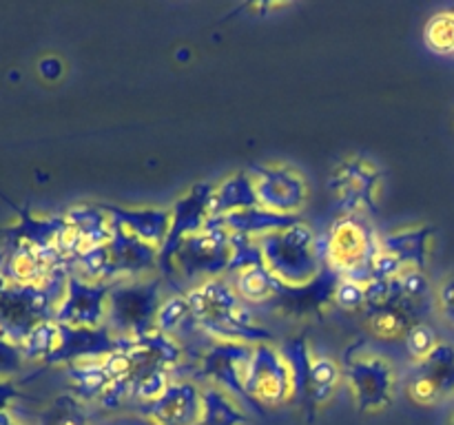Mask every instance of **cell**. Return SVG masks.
<instances>
[{
    "instance_id": "5bb4252c",
    "label": "cell",
    "mask_w": 454,
    "mask_h": 425,
    "mask_svg": "<svg viewBox=\"0 0 454 425\" xmlns=\"http://www.w3.org/2000/svg\"><path fill=\"white\" fill-rule=\"evenodd\" d=\"M114 283H91L69 273L56 304L53 321L74 328H102Z\"/></svg>"
},
{
    "instance_id": "e575fe53",
    "label": "cell",
    "mask_w": 454,
    "mask_h": 425,
    "mask_svg": "<svg viewBox=\"0 0 454 425\" xmlns=\"http://www.w3.org/2000/svg\"><path fill=\"white\" fill-rule=\"evenodd\" d=\"M38 69H40V73H43L47 80H56L58 75L62 73V62L58 60V58H53V56L44 58V60H40Z\"/></svg>"
},
{
    "instance_id": "cb8c5ba5",
    "label": "cell",
    "mask_w": 454,
    "mask_h": 425,
    "mask_svg": "<svg viewBox=\"0 0 454 425\" xmlns=\"http://www.w3.org/2000/svg\"><path fill=\"white\" fill-rule=\"evenodd\" d=\"M67 381H69L74 397L84 403H100V398L109 392L111 379L105 366V359H89V361L69 363L67 366Z\"/></svg>"
},
{
    "instance_id": "484cf974",
    "label": "cell",
    "mask_w": 454,
    "mask_h": 425,
    "mask_svg": "<svg viewBox=\"0 0 454 425\" xmlns=\"http://www.w3.org/2000/svg\"><path fill=\"white\" fill-rule=\"evenodd\" d=\"M279 283L282 282L278 277H273V273L266 268L264 261L231 274V286L235 288L239 299L247 305H251V308H255V305L266 308L270 304V299L275 297V292H278Z\"/></svg>"
},
{
    "instance_id": "ac0fdd59",
    "label": "cell",
    "mask_w": 454,
    "mask_h": 425,
    "mask_svg": "<svg viewBox=\"0 0 454 425\" xmlns=\"http://www.w3.org/2000/svg\"><path fill=\"white\" fill-rule=\"evenodd\" d=\"M106 246H109L111 261H114V268L118 273V282L120 279H142L151 277V274H160L158 248L133 237L122 226L114 224V233H111Z\"/></svg>"
},
{
    "instance_id": "2e32d148",
    "label": "cell",
    "mask_w": 454,
    "mask_h": 425,
    "mask_svg": "<svg viewBox=\"0 0 454 425\" xmlns=\"http://www.w3.org/2000/svg\"><path fill=\"white\" fill-rule=\"evenodd\" d=\"M118 350V336L106 326L102 328H74L58 323V339L47 363H78L89 359H105Z\"/></svg>"
},
{
    "instance_id": "e0dca14e",
    "label": "cell",
    "mask_w": 454,
    "mask_h": 425,
    "mask_svg": "<svg viewBox=\"0 0 454 425\" xmlns=\"http://www.w3.org/2000/svg\"><path fill=\"white\" fill-rule=\"evenodd\" d=\"M155 425H198L202 416V388L195 381L176 379L167 392L151 407H146Z\"/></svg>"
},
{
    "instance_id": "f1b7e54d",
    "label": "cell",
    "mask_w": 454,
    "mask_h": 425,
    "mask_svg": "<svg viewBox=\"0 0 454 425\" xmlns=\"http://www.w3.org/2000/svg\"><path fill=\"white\" fill-rule=\"evenodd\" d=\"M173 381H176V376L168 370H153L136 376L131 381V403H136V406L146 410V407L153 406L167 392Z\"/></svg>"
},
{
    "instance_id": "d590c367",
    "label": "cell",
    "mask_w": 454,
    "mask_h": 425,
    "mask_svg": "<svg viewBox=\"0 0 454 425\" xmlns=\"http://www.w3.org/2000/svg\"><path fill=\"white\" fill-rule=\"evenodd\" d=\"M106 425H155L149 416H120V419L109 421Z\"/></svg>"
},
{
    "instance_id": "8992f818",
    "label": "cell",
    "mask_w": 454,
    "mask_h": 425,
    "mask_svg": "<svg viewBox=\"0 0 454 425\" xmlns=\"http://www.w3.org/2000/svg\"><path fill=\"white\" fill-rule=\"evenodd\" d=\"M162 282L160 274L115 282L106 304L105 326L122 339H136L153 332L155 317L164 299Z\"/></svg>"
},
{
    "instance_id": "4fadbf2b",
    "label": "cell",
    "mask_w": 454,
    "mask_h": 425,
    "mask_svg": "<svg viewBox=\"0 0 454 425\" xmlns=\"http://www.w3.org/2000/svg\"><path fill=\"white\" fill-rule=\"evenodd\" d=\"M253 359L251 344H238V341H208L202 348L198 359V376L207 383L217 385L247 403L244 392V379H247L248 366Z\"/></svg>"
},
{
    "instance_id": "4316f807",
    "label": "cell",
    "mask_w": 454,
    "mask_h": 425,
    "mask_svg": "<svg viewBox=\"0 0 454 425\" xmlns=\"http://www.w3.org/2000/svg\"><path fill=\"white\" fill-rule=\"evenodd\" d=\"M248 414L239 398L217 385L202 388V416L198 425H247Z\"/></svg>"
},
{
    "instance_id": "52a82bcc",
    "label": "cell",
    "mask_w": 454,
    "mask_h": 425,
    "mask_svg": "<svg viewBox=\"0 0 454 425\" xmlns=\"http://www.w3.org/2000/svg\"><path fill=\"white\" fill-rule=\"evenodd\" d=\"M233 261V235L226 228L208 220L207 226L198 233L189 235L182 242L173 261V282L182 277L189 288L229 274ZM171 282V283H173Z\"/></svg>"
},
{
    "instance_id": "d4e9b609",
    "label": "cell",
    "mask_w": 454,
    "mask_h": 425,
    "mask_svg": "<svg viewBox=\"0 0 454 425\" xmlns=\"http://www.w3.org/2000/svg\"><path fill=\"white\" fill-rule=\"evenodd\" d=\"M257 206V195L253 189V182L247 171H238L233 175L224 177L220 184H215L211 195V217L229 215V212L247 211Z\"/></svg>"
},
{
    "instance_id": "3957f363",
    "label": "cell",
    "mask_w": 454,
    "mask_h": 425,
    "mask_svg": "<svg viewBox=\"0 0 454 425\" xmlns=\"http://www.w3.org/2000/svg\"><path fill=\"white\" fill-rule=\"evenodd\" d=\"M341 370L353 392L355 406L362 414H377L393 407L397 394V372L384 354L371 350L366 339L355 341L344 350Z\"/></svg>"
},
{
    "instance_id": "8fae6325",
    "label": "cell",
    "mask_w": 454,
    "mask_h": 425,
    "mask_svg": "<svg viewBox=\"0 0 454 425\" xmlns=\"http://www.w3.org/2000/svg\"><path fill=\"white\" fill-rule=\"evenodd\" d=\"M340 282L341 274L326 266L322 274L306 286L279 283L266 310L295 321H324L328 310L335 308V290Z\"/></svg>"
},
{
    "instance_id": "f546056e",
    "label": "cell",
    "mask_w": 454,
    "mask_h": 425,
    "mask_svg": "<svg viewBox=\"0 0 454 425\" xmlns=\"http://www.w3.org/2000/svg\"><path fill=\"white\" fill-rule=\"evenodd\" d=\"M43 425H91L87 403L74 394H60L44 412Z\"/></svg>"
},
{
    "instance_id": "30bf717a",
    "label": "cell",
    "mask_w": 454,
    "mask_h": 425,
    "mask_svg": "<svg viewBox=\"0 0 454 425\" xmlns=\"http://www.w3.org/2000/svg\"><path fill=\"white\" fill-rule=\"evenodd\" d=\"M244 171L253 182L257 195V206L278 215L301 217L309 204V184L300 171L288 164H248Z\"/></svg>"
},
{
    "instance_id": "603a6c76",
    "label": "cell",
    "mask_w": 454,
    "mask_h": 425,
    "mask_svg": "<svg viewBox=\"0 0 454 425\" xmlns=\"http://www.w3.org/2000/svg\"><path fill=\"white\" fill-rule=\"evenodd\" d=\"M301 217L291 215H278V212L264 211V208H247V211L229 212L222 217H211L217 226L229 230L231 235H247V237H260V235L273 233V230L288 228V226L297 224Z\"/></svg>"
},
{
    "instance_id": "4dcf8cb0",
    "label": "cell",
    "mask_w": 454,
    "mask_h": 425,
    "mask_svg": "<svg viewBox=\"0 0 454 425\" xmlns=\"http://www.w3.org/2000/svg\"><path fill=\"white\" fill-rule=\"evenodd\" d=\"M426 42L442 56H454V12L437 13L426 25Z\"/></svg>"
},
{
    "instance_id": "7402d4cb",
    "label": "cell",
    "mask_w": 454,
    "mask_h": 425,
    "mask_svg": "<svg viewBox=\"0 0 454 425\" xmlns=\"http://www.w3.org/2000/svg\"><path fill=\"white\" fill-rule=\"evenodd\" d=\"M65 220L75 235L78 255L80 252L89 251V248L109 243L111 233H114V221H111L109 212H106L100 204H82V206L69 208Z\"/></svg>"
},
{
    "instance_id": "9a60e30c",
    "label": "cell",
    "mask_w": 454,
    "mask_h": 425,
    "mask_svg": "<svg viewBox=\"0 0 454 425\" xmlns=\"http://www.w3.org/2000/svg\"><path fill=\"white\" fill-rule=\"evenodd\" d=\"M406 392L412 403L433 407L454 394V348L439 344L424 361L411 367L406 379Z\"/></svg>"
},
{
    "instance_id": "ba28073f",
    "label": "cell",
    "mask_w": 454,
    "mask_h": 425,
    "mask_svg": "<svg viewBox=\"0 0 454 425\" xmlns=\"http://www.w3.org/2000/svg\"><path fill=\"white\" fill-rule=\"evenodd\" d=\"M247 406L255 410H278L297 403L295 376L282 348L273 344L253 345V359L244 379Z\"/></svg>"
},
{
    "instance_id": "8d00e7d4",
    "label": "cell",
    "mask_w": 454,
    "mask_h": 425,
    "mask_svg": "<svg viewBox=\"0 0 454 425\" xmlns=\"http://www.w3.org/2000/svg\"><path fill=\"white\" fill-rule=\"evenodd\" d=\"M448 425H454V412H452V416H450V421H448Z\"/></svg>"
},
{
    "instance_id": "d6a6232c",
    "label": "cell",
    "mask_w": 454,
    "mask_h": 425,
    "mask_svg": "<svg viewBox=\"0 0 454 425\" xmlns=\"http://www.w3.org/2000/svg\"><path fill=\"white\" fill-rule=\"evenodd\" d=\"M364 305H366V282L341 277L335 290V308L344 313H364Z\"/></svg>"
},
{
    "instance_id": "7a4b0ae2",
    "label": "cell",
    "mask_w": 454,
    "mask_h": 425,
    "mask_svg": "<svg viewBox=\"0 0 454 425\" xmlns=\"http://www.w3.org/2000/svg\"><path fill=\"white\" fill-rule=\"evenodd\" d=\"M255 239L264 266L286 286H306L326 268L324 239H319L304 220Z\"/></svg>"
},
{
    "instance_id": "d6986e66",
    "label": "cell",
    "mask_w": 454,
    "mask_h": 425,
    "mask_svg": "<svg viewBox=\"0 0 454 425\" xmlns=\"http://www.w3.org/2000/svg\"><path fill=\"white\" fill-rule=\"evenodd\" d=\"M434 226L417 224L395 228L390 233L381 235L380 246L381 252L395 257L406 270H421L426 273L433 257Z\"/></svg>"
},
{
    "instance_id": "277c9868",
    "label": "cell",
    "mask_w": 454,
    "mask_h": 425,
    "mask_svg": "<svg viewBox=\"0 0 454 425\" xmlns=\"http://www.w3.org/2000/svg\"><path fill=\"white\" fill-rule=\"evenodd\" d=\"M380 235L368 217L341 212L324 239V259L341 277L371 282L372 264L381 252Z\"/></svg>"
},
{
    "instance_id": "1f68e13d",
    "label": "cell",
    "mask_w": 454,
    "mask_h": 425,
    "mask_svg": "<svg viewBox=\"0 0 454 425\" xmlns=\"http://www.w3.org/2000/svg\"><path fill=\"white\" fill-rule=\"evenodd\" d=\"M439 344H442V341L437 339V332H434V328L430 326L428 321H421L417 323V326H412L411 330H408L406 339H403L406 352L415 359V363L424 361Z\"/></svg>"
},
{
    "instance_id": "7c38bea8",
    "label": "cell",
    "mask_w": 454,
    "mask_h": 425,
    "mask_svg": "<svg viewBox=\"0 0 454 425\" xmlns=\"http://www.w3.org/2000/svg\"><path fill=\"white\" fill-rule=\"evenodd\" d=\"M215 184H208V182H200L195 184L189 193L182 195L176 204L171 206V228H168L167 242L160 248L158 257V273L160 277L167 279L168 283L173 282V261H176L177 251H180L182 242H184L189 235L198 233L207 226V221L211 220V195Z\"/></svg>"
},
{
    "instance_id": "83f0119b",
    "label": "cell",
    "mask_w": 454,
    "mask_h": 425,
    "mask_svg": "<svg viewBox=\"0 0 454 425\" xmlns=\"http://www.w3.org/2000/svg\"><path fill=\"white\" fill-rule=\"evenodd\" d=\"M189 328H198V323L191 317V308L184 292L164 295L158 310V317H155V330L164 332V335L168 336H176V339L180 341L182 330H189Z\"/></svg>"
},
{
    "instance_id": "44dd1931",
    "label": "cell",
    "mask_w": 454,
    "mask_h": 425,
    "mask_svg": "<svg viewBox=\"0 0 454 425\" xmlns=\"http://www.w3.org/2000/svg\"><path fill=\"white\" fill-rule=\"evenodd\" d=\"M106 212H109L111 221L122 226L127 233L133 237L142 239L145 243L153 248H162L167 242L168 228H171V206L168 208H127L115 206V204H100Z\"/></svg>"
},
{
    "instance_id": "ffe728a7",
    "label": "cell",
    "mask_w": 454,
    "mask_h": 425,
    "mask_svg": "<svg viewBox=\"0 0 454 425\" xmlns=\"http://www.w3.org/2000/svg\"><path fill=\"white\" fill-rule=\"evenodd\" d=\"M430 313V304H419V301L408 299L402 292L397 301L384 305V308L364 313L366 326L372 336L381 341H403L408 330L417 323L426 321V314Z\"/></svg>"
},
{
    "instance_id": "6da1fadb",
    "label": "cell",
    "mask_w": 454,
    "mask_h": 425,
    "mask_svg": "<svg viewBox=\"0 0 454 425\" xmlns=\"http://www.w3.org/2000/svg\"><path fill=\"white\" fill-rule=\"evenodd\" d=\"M191 317L200 330L213 341H238V344H273L275 335L257 321L251 305L244 304L229 279H207L184 290Z\"/></svg>"
},
{
    "instance_id": "836d02e7",
    "label": "cell",
    "mask_w": 454,
    "mask_h": 425,
    "mask_svg": "<svg viewBox=\"0 0 454 425\" xmlns=\"http://www.w3.org/2000/svg\"><path fill=\"white\" fill-rule=\"evenodd\" d=\"M434 304H437L439 314L454 326V274L443 279L434 290Z\"/></svg>"
},
{
    "instance_id": "5b68a950",
    "label": "cell",
    "mask_w": 454,
    "mask_h": 425,
    "mask_svg": "<svg viewBox=\"0 0 454 425\" xmlns=\"http://www.w3.org/2000/svg\"><path fill=\"white\" fill-rule=\"evenodd\" d=\"M282 350L295 376L297 403L306 412V421H313L317 412L337 394V388L344 379L341 363L328 354L315 352L306 335L288 339Z\"/></svg>"
},
{
    "instance_id": "9c48e42d",
    "label": "cell",
    "mask_w": 454,
    "mask_h": 425,
    "mask_svg": "<svg viewBox=\"0 0 454 425\" xmlns=\"http://www.w3.org/2000/svg\"><path fill=\"white\" fill-rule=\"evenodd\" d=\"M328 189L341 212L377 215L384 197V171L366 155H353L337 164L328 180Z\"/></svg>"
}]
</instances>
